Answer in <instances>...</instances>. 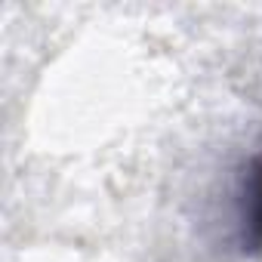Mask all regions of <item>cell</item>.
Segmentation results:
<instances>
[{"instance_id":"6da1fadb","label":"cell","mask_w":262,"mask_h":262,"mask_svg":"<svg viewBox=\"0 0 262 262\" xmlns=\"http://www.w3.org/2000/svg\"><path fill=\"white\" fill-rule=\"evenodd\" d=\"M244 241L253 250H262V158L253 164L247 182V204H244Z\"/></svg>"}]
</instances>
